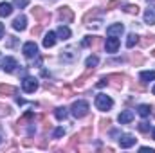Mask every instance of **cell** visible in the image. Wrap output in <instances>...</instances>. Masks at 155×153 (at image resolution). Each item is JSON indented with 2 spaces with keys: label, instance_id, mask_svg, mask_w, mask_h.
<instances>
[{
  "label": "cell",
  "instance_id": "1",
  "mask_svg": "<svg viewBox=\"0 0 155 153\" xmlns=\"http://www.w3.org/2000/svg\"><path fill=\"white\" fill-rule=\"evenodd\" d=\"M83 22H85V25L97 29V27H101V24H103V13H101L99 9H92V11H88V13L85 15Z\"/></svg>",
  "mask_w": 155,
  "mask_h": 153
},
{
  "label": "cell",
  "instance_id": "35",
  "mask_svg": "<svg viewBox=\"0 0 155 153\" xmlns=\"http://www.w3.org/2000/svg\"><path fill=\"white\" fill-rule=\"evenodd\" d=\"M15 43H16V38H15V36H9V43H7V47H13Z\"/></svg>",
  "mask_w": 155,
  "mask_h": 153
},
{
  "label": "cell",
  "instance_id": "9",
  "mask_svg": "<svg viewBox=\"0 0 155 153\" xmlns=\"http://www.w3.org/2000/svg\"><path fill=\"white\" fill-rule=\"evenodd\" d=\"M16 67H18V63H16L15 58H11V56H9V58H4V61H2V69H4L5 72L11 74V72H15Z\"/></svg>",
  "mask_w": 155,
  "mask_h": 153
},
{
  "label": "cell",
  "instance_id": "14",
  "mask_svg": "<svg viewBox=\"0 0 155 153\" xmlns=\"http://www.w3.org/2000/svg\"><path fill=\"white\" fill-rule=\"evenodd\" d=\"M132 121H134V112H132V110H124V112L119 114V122H121V124H128V122H132Z\"/></svg>",
  "mask_w": 155,
  "mask_h": 153
},
{
  "label": "cell",
  "instance_id": "38",
  "mask_svg": "<svg viewBox=\"0 0 155 153\" xmlns=\"http://www.w3.org/2000/svg\"><path fill=\"white\" fill-rule=\"evenodd\" d=\"M107 83H108V81H107V79H101V81H99V83H97V86H105V85H107Z\"/></svg>",
  "mask_w": 155,
  "mask_h": 153
},
{
  "label": "cell",
  "instance_id": "22",
  "mask_svg": "<svg viewBox=\"0 0 155 153\" xmlns=\"http://www.w3.org/2000/svg\"><path fill=\"white\" fill-rule=\"evenodd\" d=\"M153 79H155V70H144V72H141V81L148 83V81H153Z\"/></svg>",
  "mask_w": 155,
  "mask_h": 153
},
{
  "label": "cell",
  "instance_id": "44",
  "mask_svg": "<svg viewBox=\"0 0 155 153\" xmlns=\"http://www.w3.org/2000/svg\"><path fill=\"white\" fill-rule=\"evenodd\" d=\"M0 141H2V137H0Z\"/></svg>",
  "mask_w": 155,
  "mask_h": 153
},
{
  "label": "cell",
  "instance_id": "36",
  "mask_svg": "<svg viewBox=\"0 0 155 153\" xmlns=\"http://www.w3.org/2000/svg\"><path fill=\"white\" fill-rule=\"evenodd\" d=\"M108 124H110V121H108V119H107V121L103 119V121H101V130H105V128H107Z\"/></svg>",
  "mask_w": 155,
  "mask_h": 153
},
{
  "label": "cell",
  "instance_id": "16",
  "mask_svg": "<svg viewBox=\"0 0 155 153\" xmlns=\"http://www.w3.org/2000/svg\"><path fill=\"white\" fill-rule=\"evenodd\" d=\"M144 22L146 24H155V5H150L144 11Z\"/></svg>",
  "mask_w": 155,
  "mask_h": 153
},
{
  "label": "cell",
  "instance_id": "29",
  "mask_svg": "<svg viewBox=\"0 0 155 153\" xmlns=\"http://www.w3.org/2000/svg\"><path fill=\"white\" fill-rule=\"evenodd\" d=\"M137 128H139V132H143V133H144V132H148V130H150V124H148L146 121H141Z\"/></svg>",
  "mask_w": 155,
  "mask_h": 153
},
{
  "label": "cell",
  "instance_id": "40",
  "mask_svg": "<svg viewBox=\"0 0 155 153\" xmlns=\"http://www.w3.org/2000/svg\"><path fill=\"white\" fill-rule=\"evenodd\" d=\"M152 92H153V94H155V85H153V88H152Z\"/></svg>",
  "mask_w": 155,
  "mask_h": 153
},
{
  "label": "cell",
  "instance_id": "23",
  "mask_svg": "<svg viewBox=\"0 0 155 153\" xmlns=\"http://www.w3.org/2000/svg\"><path fill=\"white\" fill-rule=\"evenodd\" d=\"M137 41H139V36H137L135 33H130V34H128V40H126V47H128V49H132Z\"/></svg>",
  "mask_w": 155,
  "mask_h": 153
},
{
  "label": "cell",
  "instance_id": "34",
  "mask_svg": "<svg viewBox=\"0 0 155 153\" xmlns=\"http://www.w3.org/2000/svg\"><path fill=\"white\" fill-rule=\"evenodd\" d=\"M41 25H43V24H40L38 27H35V29H33V36H38L40 33H41Z\"/></svg>",
  "mask_w": 155,
  "mask_h": 153
},
{
  "label": "cell",
  "instance_id": "4",
  "mask_svg": "<svg viewBox=\"0 0 155 153\" xmlns=\"http://www.w3.org/2000/svg\"><path fill=\"white\" fill-rule=\"evenodd\" d=\"M36 88H38V79H36V77L27 76V77L22 79V90H24L25 94H33Z\"/></svg>",
  "mask_w": 155,
  "mask_h": 153
},
{
  "label": "cell",
  "instance_id": "30",
  "mask_svg": "<svg viewBox=\"0 0 155 153\" xmlns=\"http://www.w3.org/2000/svg\"><path fill=\"white\" fill-rule=\"evenodd\" d=\"M94 40H96V36H85V40L81 41V45H83V47H88V45L94 43Z\"/></svg>",
  "mask_w": 155,
  "mask_h": 153
},
{
  "label": "cell",
  "instance_id": "11",
  "mask_svg": "<svg viewBox=\"0 0 155 153\" xmlns=\"http://www.w3.org/2000/svg\"><path fill=\"white\" fill-rule=\"evenodd\" d=\"M31 13H33V16H35L38 22H41V24H43L45 20L51 18V15H49L45 9H41V7H35V9H31Z\"/></svg>",
  "mask_w": 155,
  "mask_h": 153
},
{
  "label": "cell",
  "instance_id": "19",
  "mask_svg": "<svg viewBox=\"0 0 155 153\" xmlns=\"http://www.w3.org/2000/svg\"><path fill=\"white\" fill-rule=\"evenodd\" d=\"M108 79L112 81V85H114L116 88H121V85H123V79H124V76H123V74H110V76H108Z\"/></svg>",
  "mask_w": 155,
  "mask_h": 153
},
{
  "label": "cell",
  "instance_id": "5",
  "mask_svg": "<svg viewBox=\"0 0 155 153\" xmlns=\"http://www.w3.org/2000/svg\"><path fill=\"white\" fill-rule=\"evenodd\" d=\"M22 52L25 54V58H36L38 56V45L35 41H27V43H24Z\"/></svg>",
  "mask_w": 155,
  "mask_h": 153
},
{
  "label": "cell",
  "instance_id": "6",
  "mask_svg": "<svg viewBox=\"0 0 155 153\" xmlns=\"http://www.w3.org/2000/svg\"><path fill=\"white\" fill-rule=\"evenodd\" d=\"M78 49L76 47H67L65 50H61V60L63 61H76L78 58H79V52H76Z\"/></svg>",
  "mask_w": 155,
  "mask_h": 153
},
{
  "label": "cell",
  "instance_id": "15",
  "mask_svg": "<svg viewBox=\"0 0 155 153\" xmlns=\"http://www.w3.org/2000/svg\"><path fill=\"white\" fill-rule=\"evenodd\" d=\"M56 33H47L45 34V38H43V47L45 49H49V47H54V43H56Z\"/></svg>",
  "mask_w": 155,
  "mask_h": 153
},
{
  "label": "cell",
  "instance_id": "26",
  "mask_svg": "<svg viewBox=\"0 0 155 153\" xmlns=\"http://www.w3.org/2000/svg\"><path fill=\"white\" fill-rule=\"evenodd\" d=\"M124 11H126L128 15H137V13H139V7H137V5L128 4V5H124Z\"/></svg>",
  "mask_w": 155,
  "mask_h": 153
},
{
  "label": "cell",
  "instance_id": "18",
  "mask_svg": "<svg viewBox=\"0 0 155 153\" xmlns=\"http://www.w3.org/2000/svg\"><path fill=\"white\" fill-rule=\"evenodd\" d=\"M16 88L13 85H0V96H15Z\"/></svg>",
  "mask_w": 155,
  "mask_h": 153
},
{
  "label": "cell",
  "instance_id": "3",
  "mask_svg": "<svg viewBox=\"0 0 155 153\" xmlns=\"http://www.w3.org/2000/svg\"><path fill=\"white\" fill-rule=\"evenodd\" d=\"M112 105H114V101H112L107 94H97V96H96V106H97V110L107 112V110L112 108Z\"/></svg>",
  "mask_w": 155,
  "mask_h": 153
},
{
  "label": "cell",
  "instance_id": "17",
  "mask_svg": "<svg viewBox=\"0 0 155 153\" xmlns=\"http://www.w3.org/2000/svg\"><path fill=\"white\" fill-rule=\"evenodd\" d=\"M56 36H58L60 40H69L71 38V29L65 27V25H60L58 31H56Z\"/></svg>",
  "mask_w": 155,
  "mask_h": 153
},
{
  "label": "cell",
  "instance_id": "27",
  "mask_svg": "<svg viewBox=\"0 0 155 153\" xmlns=\"http://www.w3.org/2000/svg\"><path fill=\"white\" fill-rule=\"evenodd\" d=\"M13 4H15V7L24 9V7H27V5H29V0H15Z\"/></svg>",
  "mask_w": 155,
  "mask_h": 153
},
{
  "label": "cell",
  "instance_id": "28",
  "mask_svg": "<svg viewBox=\"0 0 155 153\" xmlns=\"http://www.w3.org/2000/svg\"><path fill=\"white\" fill-rule=\"evenodd\" d=\"M141 43H143L144 47H148V45H153V43H155V36H144V40H143Z\"/></svg>",
  "mask_w": 155,
  "mask_h": 153
},
{
  "label": "cell",
  "instance_id": "13",
  "mask_svg": "<svg viewBox=\"0 0 155 153\" xmlns=\"http://www.w3.org/2000/svg\"><path fill=\"white\" fill-rule=\"evenodd\" d=\"M123 31H124L123 24H114V25H108V27H107V34H108V36H117V34H121Z\"/></svg>",
  "mask_w": 155,
  "mask_h": 153
},
{
  "label": "cell",
  "instance_id": "31",
  "mask_svg": "<svg viewBox=\"0 0 155 153\" xmlns=\"http://www.w3.org/2000/svg\"><path fill=\"white\" fill-rule=\"evenodd\" d=\"M11 114V108L5 106V105H0V115H9Z\"/></svg>",
  "mask_w": 155,
  "mask_h": 153
},
{
  "label": "cell",
  "instance_id": "37",
  "mask_svg": "<svg viewBox=\"0 0 155 153\" xmlns=\"http://www.w3.org/2000/svg\"><path fill=\"white\" fill-rule=\"evenodd\" d=\"M4 31H5V27H4V24H0V40L4 38Z\"/></svg>",
  "mask_w": 155,
  "mask_h": 153
},
{
  "label": "cell",
  "instance_id": "32",
  "mask_svg": "<svg viewBox=\"0 0 155 153\" xmlns=\"http://www.w3.org/2000/svg\"><path fill=\"white\" fill-rule=\"evenodd\" d=\"M63 133H65V130H63V128H56V130H54V139H60Z\"/></svg>",
  "mask_w": 155,
  "mask_h": 153
},
{
  "label": "cell",
  "instance_id": "42",
  "mask_svg": "<svg viewBox=\"0 0 155 153\" xmlns=\"http://www.w3.org/2000/svg\"><path fill=\"white\" fill-rule=\"evenodd\" d=\"M153 115H155V110H153Z\"/></svg>",
  "mask_w": 155,
  "mask_h": 153
},
{
  "label": "cell",
  "instance_id": "33",
  "mask_svg": "<svg viewBox=\"0 0 155 153\" xmlns=\"http://www.w3.org/2000/svg\"><path fill=\"white\" fill-rule=\"evenodd\" d=\"M119 5V2L117 0H110L108 4H107V9H114V7H117Z\"/></svg>",
  "mask_w": 155,
  "mask_h": 153
},
{
  "label": "cell",
  "instance_id": "8",
  "mask_svg": "<svg viewBox=\"0 0 155 153\" xmlns=\"http://www.w3.org/2000/svg\"><path fill=\"white\" fill-rule=\"evenodd\" d=\"M135 141H137V139H135L134 135L126 133V135H121V137H119V146L126 150V148H132V146L135 144Z\"/></svg>",
  "mask_w": 155,
  "mask_h": 153
},
{
  "label": "cell",
  "instance_id": "24",
  "mask_svg": "<svg viewBox=\"0 0 155 153\" xmlns=\"http://www.w3.org/2000/svg\"><path fill=\"white\" fill-rule=\"evenodd\" d=\"M54 115H56V119L58 121H63L67 115H69V112H67V108H63V106H60V108H56V112H54Z\"/></svg>",
  "mask_w": 155,
  "mask_h": 153
},
{
  "label": "cell",
  "instance_id": "21",
  "mask_svg": "<svg viewBox=\"0 0 155 153\" xmlns=\"http://www.w3.org/2000/svg\"><path fill=\"white\" fill-rule=\"evenodd\" d=\"M137 112H139L141 117H148V115L152 114V106H150V105H139Z\"/></svg>",
  "mask_w": 155,
  "mask_h": 153
},
{
  "label": "cell",
  "instance_id": "43",
  "mask_svg": "<svg viewBox=\"0 0 155 153\" xmlns=\"http://www.w3.org/2000/svg\"><path fill=\"white\" fill-rule=\"evenodd\" d=\"M148 2H152V0H148Z\"/></svg>",
  "mask_w": 155,
  "mask_h": 153
},
{
  "label": "cell",
  "instance_id": "20",
  "mask_svg": "<svg viewBox=\"0 0 155 153\" xmlns=\"http://www.w3.org/2000/svg\"><path fill=\"white\" fill-rule=\"evenodd\" d=\"M11 13H13V5L7 2H2L0 4V16H9Z\"/></svg>",
  "mask_w": 155,
  "mask_h": 153
},
{
  "label": "cell",
  "instance_id": "12",
  "mask_svg": "<svg viewBox=\"0 0 155 153\" xmlns=\"http://www.w3.org/2000/svg\"><path fill=\"white\" fill-rule=\"evenodd\" d=\"M25 27H27V18L24 15H20L13 20V29L15 31H25Z\"/></svg>",
  "mask_w": 155,
  "mask_h": 153
},
{
  "label": "cell",
  "instance_id": "39",
  "mask_svg": "<svg viewBox=\"0 0 155 153\" xmlns=\"http://www.w3.org/2000/svg\"><path fill=\"white\" fill-rule=\"evenodd\" d=\"M152 137H153V141H155V128L152 130Z\"/></svg>",
  "mask_w": 155,
  "mask_h": 153
},
{
  "label": "cell",
  "instance_id": "7",
  "mask_svg": "<svg viewBox=\"0 0 155 153\" xmlns=\"http://www.w3.org/2000/svg\"><path fill=\"white\" fill-rule=\"evenodd\" d=\"M72 18H74V15H72V9H71V7H61V9L58 11V20H60L61 24L72 22Z\"/></svg>",
  "mask_w": 155,
  "mask_h": 153
},
{
  "label": "cell",
  "instance_id": "41",
  "mask_svg": "<svg viewBox=\"0 0 155 153\" xmlns=\"http://www.w3.org/2000/svg\"><path fill=\"white\" fill-rule=\"evenodd\" d=\"M152 54H153V58H155V50H153V52H152Z\"/></svg>",
  "mask_w": 155,
  "mask_h": 153
},
{
  "label": "cell",
  "instance_id": "2",
  "mask_svg": "<svg viewBox=\"0 0 155 153\" xmlns=\"http://www.w3.org/2000/svg\"><path fill=\"white\" fill-rule=\"evenodd\" d=\"M71 112H72V115H74L76 119L85 117V115L88 114V103H87V101H76V103H72Z\"/></svg>",
  "mask_w": 155,
  "mask_h": 153
},
{
  "label": "cell",
  "instance_id": "10",
  "mask_svg": "<svg viewBox=\"0 0 155 153\" xmlns=\"http://www.w3.org/2000/svg\"><path fill=\"white\" fill-rule=\"evenodd\" d=\"M119 40L116 36H110V38H107V43H105V49H107V52H110V54H114L117 52V49H119Z\"/></svg>",
  "mask_w": 155,
  "mask_h": 153
},
{
  "label": "cell",
  "instance_id": "25",
  "mask_svg": "<svg viewBox=\"0 0 155 153\" xmlns=\"http://www.w3.org/2000/svg\"><path fill=\"white\" fill-rule=\"evenodd\" d=\"M97 63H99L97 56H90V58H87V67H88V69H94Z\"/></svg>",
  "mask_w": 155,
  "mask_h": 153
}]
</instances>
